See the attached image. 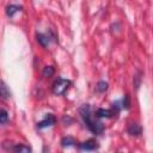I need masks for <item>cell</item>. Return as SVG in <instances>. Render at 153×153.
I'll use <instances>...</instances> for the list:
<instances>
[{"label": "cell", "instance_id": "obj_1", "mask_svg": "<svg viewBox=\"0 0 153 153\" xmlns=\"http://www.w3.org/2000/svg\"><path fill=\"white\" fill-rule=\"evenodd\" d=\"M79 112H80L81 118L84 120L85 124L87 126V128H88L93 134L99 135V134H102V133L104 131V126H103L100 122L93 120L92 112H91V106H90L88 104L81 105L80 109H79Z\"/></svg>", "mask_w": 153, "mask_h": 153}, {"label": "cell", "instance_id": "obj_2", "mask_svg": "<svg viewBox=\"0 0 153 153\" xmlns=\"http://www.w3.org/2000/svg\"><path fill=\"white\" fill-rule=\"evenodd\" d=\"M71 85H72V82H71L69 80L63 79V78H59V79L53 84V93H54V94H57V96L63 94V93L68 90V87H69Z\"/></svg>", "mask_w": 153, "mask_h": 153}, {"label": "cell", "instance_id": "obj_3", "mask_svg": "<svg viewBox=\"0 0 153 153\" xmlns=\"http://www.w3.org/2000/svg\"><path fill=\"white\" fill-rule=\"evenodd\" d=\"M55 121H56V118H55V116L53 114H47L45 117L41 122L37 123V128L38 129H43V128H47V127H51L55 123Z\"/></svg>", "mask_w": 153, "mask_h": 153}, {"label": "cell", "instance_id": "obj_4", "mask_svg": "<svg viewBox=\"0 0 153 153\" xmlns=\"http://www.w3.org/2000/svg\"><path fill=\"white\" fill-rule=\"evenodd\" d=\"M55 41V36L54 35H48V33H37V42L42 45V47H48L50 44V42Z\"/></svg>", "mask_w": 153, "mask_h": 153}, {"label": "cell", "instance_id": "obj_5", "mask_svg": "<svg viewBox=\"0 0 153 153\" xmlns=\"http://www.w3.org/2000/svg\"><path fill=\"white\" fill-rule=\"evenodd\" d=\"M118 111L115 109V108H112V109H98L97 110V112H96V115H97V117H99V118H102V117H106V118H110V117H112L115 114H117Z\"/></svg>", "mask_w": 153, "mask_h": 153}, {"label": "cell", "instance_id": "obj_6", "mask_svg": "<svg viewBox=\"0 0 153 153\" xmlns=\"http://www.w3.org/2000/svg\"><path fill=\"white\" fill-rule=\"evenodd\" d=\"M79 147H80V149H82V151H94V149H97L98 148V143H97V141L96 140H87V141H84V142H81L80 145H79Z\"/></svg>", "mask_w": 153, "mask_h": 153}, {"label": "cell", "instance_id": "obj_7", "mask_svg": "<svg viewBox=\"0 0 153 153\" xmlns=\"http://www.w3.org/2000/svg\"><path fill=\"white\" fill-rule=\"evenodd\" d=\"M128 134L131 135V136H139L141 134V127L137 124V123H130L128 126V129H127Z\"/></svg>", "mask_w": 153, "mask_h": 153}, {"label": "cell", "instance_id": "obj_8", "mask_svg": "<svg viewBox=\"0 0 153 153\" xmlns=\"http://www.w3.org/2000/svg\"><path fill=\"white\" fill-rule=\"evenodd\" d=\"M22 11V6H18V5H10L6 7V14L8 17H13L17 12H20Z\"/></svg>", "mask_w": 153, "mask_h": 153}, {"label": "cell", "instance_id": "obj_9", "mask_svg": "<svg viewBox=\"0 0 153 153\" xmlns=\"http://www.w3.org/2000/svg\"><path fill=\"white\" fill-rule=\"evenodd\" d=\"M10 149H11V151H13V152H31V148H30L29 146L19 145V143H17V145H14V146L10 147Z\"/></svg>", "mask_w": 153, "mask_h": 153}, {"label": "cell", "instance_id": "obj_10", "mask_svg": "<svg viewBox=\"0 0 153 153\" xmlns=\"http://www.w3.org/2000/svg\"><path fill=\"white\" fill-rule=\"evenodd\" d=\"M54 72H55L54 67H51V66H45L44 69H43V76H45V78H50V76H53Z\"/></svg>", "mask_w": 153, "mask_h": 153}, {"label": "cell", "instance_id": "obj_11", "mask_svg": "<svg viewBox=\"0 0 153 153\" xmlns=\"http://www.w3.org/2000/svg\"><path fill=\"white\" fill-rule=\"evenodd\" d=\"M74 143H76V142H75V140H74L73 137H71V136L63 137V139L61 140V145H62L63 147H66V146H72V145H74Z\"/></svg>", "mask_w": 153, "mask_h": 153}, {"label": "cell", "instance_id": "obj_12", "mask_svg": "<svg viewBox=\"0 0 153 153\" xmlns=\"http://www.w3.org/2000/svg\"><path fill=\"white\" fill-rule=\"evenodd\" d=\"M108 82L106 81H99L98 84H97V86H96V88H97V91L98 92H100V93H103V92H105L106 90H108Z\"/></svg>", "mask_w": 153, "mask_h": 153}, {"label": "cell", "instance_id": "obj_13", "mask_svg": "<svg viewBox=\"0 0 153 153\" xmlns=\"http://www.w3.org/2000/svg\"><path fill=\"white\" fill-rule=\"evenodd\" d=\"M7 118H8L7 111H6L5 109H1V111H0V123H1V124H5L6 121H7Z\"/></svg>", "mask_w": 153, "mask_h": 153}, {"label": "cell", "instance_id": "obj_14", "mask_svg": "<svg viewBox=\"0 0 153 153\" xmlns=\"http://www.w3.org/2000/svg\"><path fill=\"white\" fill-rule=\"evenodd\" d=\"M1 96H2L4 98H8V97H10V92L7 91V87H6V85H5L4 81L1 82Z\"/></svg>", "mask_w": 153, "mask_h": 153}, {"label": "cell", "instance_id": "obj_15", "mask_svg": "<svg viewBox=\"0 0 153 153\" xmlns=\"http://www.w3.org/2000/svg\"><path fill=\"white\" fill-rule=\"evenodd\" d=\"M129 105H130V103H129V98H128V96L126 94L124 98H123V100H122V108H124V109H129Z\"/></svg>", "mask_w": 153, "mask_h": 153}]
</instances>
